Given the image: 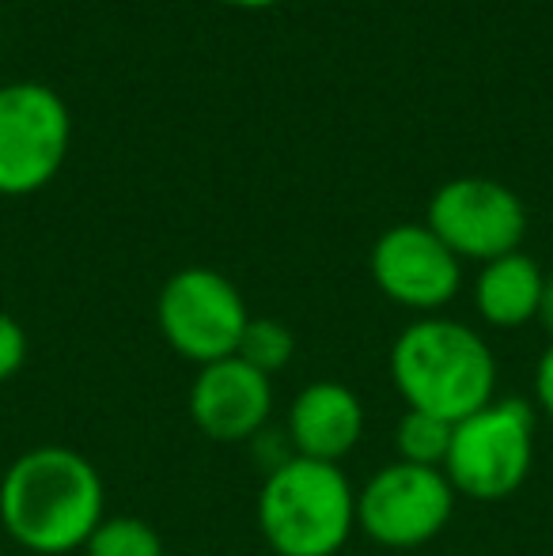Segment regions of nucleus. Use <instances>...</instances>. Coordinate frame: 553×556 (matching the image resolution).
Here are the masks:
<instances>
[{
	"mask_svg": "<svg viewBox=\"0 0 553 556\" xmlns=\"http://www.w3.org/2000/svg\"><path fill=\"white\" fill-rule=\"evenodd\" d=\"M103 519V477L80 451L35 446L0 481V522L27 553L84 549Z\"/></svg>",
	"mask_w": 553,
	"mask_h": 556,
	"instance_id": "f257e3e1",
	"label": "nucleus"
},
{
	"mask_svg": "<svg viewBox=\"0 0 553 556\" xmlns=\"http://www.w3.org/2000/svg\"><path fill=\"white\" fill-rule=\"evenodd\" d=\"M391 379L406 409L458 425L493 402L497 356L478 330L428 315L399 333L391 349Z\"/></svg>",
	"mask_w": 553,
	"mask_h": 556,
	"instance_id": "f03ea898",
	"label": "nucleus"
},
{
	"mask_svg": "<svg viewBox=\"0 0 553 556\" xmlns=\"http://www.w3.org/2000/svg\"><path fill=\"white\" fill-rule=\"evenodd\" d=\"M259 527L277 556H338L356 530V489L334 462H285L259 492Z\"/></svg>",
	"mask_w": 553,
	"mask_h": 556,
	"instance_id": "7ed1b4c3",
	"label": "nucleus"
},
{
	"mask_svg": "<svg viewBox=\"0 0 553 556\" xmlns=\"http://www.w3.org/2000/svg\"><path fill=\"white\" fill-rule=\"evenodd\" d=\"M535 466V409L519 397H493L451 432L443 477L455 496L497 504L524 489Z\"/></svg>",
	"mask_w": 553,
	"mask_h": 556,
	"instance_id": "20e7f679",
	"label": "nucleus"
},
{
	"mask_svg": "<svg viewBox=\"0 0 553 556\" xmlns=\"http://www.w3.org/2000/svg\"><path fill=\"white\" fill-rule=\"evenodd\" d=\"M73 114L53 88L15 80L0 88V198H27L61 175Z\"/></svg>",
	"mask_w": 553,
	"mask_h": 556,
	"instance_id": "39448f33",
	"label": "nucleus"
},
{
	"mask_svg": "<svg viewBox=\"0 0 553 556\" xmlns=\"http://www.w3.org/2000/svg\"><path fill=\"white\" fill-rule=\"evenodd\" d=\"M155 323L171 349L198 367L236 356L247 323V303L224 273L190 265L167 277L155 300Z\"/></svg>",
	"mask_w": 553,
	"mask_h": 556,
	"instance_id": "423d86ee",
	"label": "nucleus"
},
{
	"mask_svg": "<svg viewBox=\"0 0 553 556\" xmlns=\"http://www.w3.org/2000/svg\"><path fill=\"white\" fill-rule=\"evenodd\" d=\"M455 511V489L443 469L391 462L356 492V527L387 549L432 542Z\"/></svg>",
	"mask_w": 553,
	"mask_h": 556,
	"instance_id": "0eeeda50",
	"label": "nucleus"
},
{
	"mask_svg": "<svg viewBox=\"0 0 553 556\" xmlns=\"http://www.w3.org/2000/svg\"><path fill=\"white\" fill-rule=\"evenodd\" d=\"M428 227L458 262H493L519 250L527 208L516 190L493 178H451L428 201Z\"/></svg>",
	"mask_w": 553,
	"mask_h": 556,
	"instance_id": "6e6552de",
	"label": "nucleus"
},
{
	"mask_svg": "<svg viewBox=\"0 0 553 556\" xmlns=\"http://www.w3.org/2000/svg\"><path fill=\"white\" fill-rule=\"evenodd\" d=\"M372 280L391 303L432 315L458 295L463 262L428 224H399L372 247Z\"/></svg>",
	"mask_w": 553,
	"mask_h": 556,
	"instance_id": "1a4fd4ad",
	"label": "nucleus"
},
{
	"mask_svg": "<svg viewBox=\"0 0 553 556\" xmlns=\"http://www.w3.org/2000/svg\"><path fill=\"white\" fill-rule=\"evenodd\" d=\"M274 413V379L239 356L205 364L190 387V417L216 443H251Z\"/></svg>",
	"mask_w": 553,
	"mask_h": 556,
	"instance_id": "9d476101",
	"label": "nucleus"
},
{
	"mask_svg": "<svg viewBox=\"0 0 553 556\" xmlns=\"http://www.w3.org/2000/svg\"><path fill=\"white\" fill-rule=\"evenodd\" d=\"M300 458L338 466L364 435V405L341 382H311L296 394L285 425Z\"/></svg>",
	"mask_w": 553,
	"mask_h": 556,
	"instance_id": "9b49d317",
	"label": "nucleus"
},
{
	"mask_svg": "<svg viewBox=\"0 0 553 556\" xmlns=\"http://www.w3.org/2000/svg\"><path fill=\"white\" fill-rule=\"evenodd\" d=\"M542 285L546 273L539 269L535 257L524 250H512L504 257L481 265L478 280H474V307H478L481 323L497 326V330H516L539 318Z\"/></svg>",
	"mask_w": 553,
	"mask_h": 556,
	"instance_id": "f8f14e48",
	"label": "nucleus"
},
{
	"mask_svg": "<svg viewBox=\"0 0 553 556\" xmlns=\"http://www.w3.org/2000/svg\"><path fill=\"white\" fill-rule=\"evenodd\" d=\"M451 432H455L451 420L432 417V413H420V409H406L399 420V428H394V451H399V462L443 469L448 451H451Z\"/></svg>",
	"mask_w": 553,
	"mask_h": 556,
	"instance_id": "ddd939ff",
	"label": "nucleus"
},
{
	"mask_svg": "<svg viewBox=\"0 0 553 556\" xmlns=\"http://www.w3.org/2000/svg\"><path fill=\"white\" fill-rule=\"evenodd\" d=\"M292 352H296V337L285 323H277V318H251L243 337H239L236 356L243 359V364H251L254 371L274 379L277 371L288 367Z\"/></svg>",
	"mask_w": 553,
	"mask_h": 556,
	"instance_id": "4468645a",
	"label": "nucleus"
},
{
	"mask_svg": "<svg viewBox=\"0 0 553 556\" xmlns=\"http://www.w3.org/2000/svg\"><path fill=\"white\" fill-rule=\"evenodd\" d=\"M88 556H163V542L144 519L114 515L96 527V534L84 545Z\"/></svg>",
	"mask_w": 553,
	"mask_h": 556,
	"instance_id": "2eb2a0df",
	"label": "nucleus"
},
{
	"mask_svg": "<svg viewBox=\"0 0 553 556\" xmlns=\"http://www.w3.org/2000/svg\"><path fill=\"white\" fill-rule=\"evenodd\" d=\"M27 364V333L8 311H0V382L15 379Z\"/></svg>",
	"mask_w": 553,
	"mask_h": 556,
	"instance_id": "dca6fc26",
	"label": "nucleus"
},
{
	"mask_svg": "<svg viewBox=\"0 0 553 556\" xmlns=\"http://www.w3.org/2000/svg\"><path fill=\"white\" fill-rule=\"evenodd\" d=\"M535 402L553 420V344L539 356V364H535Z\"/></svg>",
	"mask_w": 553,
	"mask_h": 556,
	"instance_id": "f3484780",
	"label": "nucleus"
},
{
	"mask_svg": "<svg viewBox=\"0 0 553 556\" xmlns=\"http://www.w3.org/2000/svg\"><path fill=\"white\" fill-rule=\"evenodd\" d=\"M535 323H542V330L550 333L553 341V273H546V285H542V303H539V318Z\"/></svg>",
	"mask_w": 553,
	"mask_h": 556,
	"instance_id": "a211bd4d",
	"label": "nucleus"
},
{
	"mask_svg": "<svg viewBox=\"0 0 553 556\" xmlns=\"http://www.w3.org/2000/svg\"><path fill=\"white\" fill-rule=\"evenodd\" d=\"M216 4L239 8V12H262V8H274V4H280V0H216Z\"/></svg>",
	"mask_w": 553,
	"mask_h": 556,
	"instance_id": "6ab92c4d",
	"label": "nucleus"
}]
</instances>
